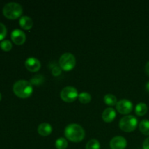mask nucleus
I'll return each mask as SVG.
<instances>
[{
  "mask_svg": "<svg viewBox=\"0 0 149 149\" xmlns=\"http://www.w3.org/2000/svg\"><path fill=\"white\" fill-rule=\"evenodd\" d=\"M65 138L71 142L79 143L83 141L85 137V131L82 127L77 124H71L64 130Z\"/></svg>",
  "mask_w": 149,
  "mask_h": 149,
  "instance_id": "nucleus-1",
  "label": "nucleus"
},
{
  "mask_svg": "<svg viewBox=\"0 0 149 149\" xmlns=\"http://www.w3.org/2000/svg\"><path fill=\"white\" fill-rule=\"evenodd\" d=\"M13 92L20 98H27L33 93L31 84L26 80H19L13 85Z\"/></svg>",
  "mask_w": 149,
  "mask_h": 149,
  "instance_id": "nucleus-2",
  "label": "nucleus"
},
{
  "mask_svg": "<svg viewBox=\"0 0 149 149\" xmlns=\"http://www.w3.org/2000/svg\"><path fill=\"white\" fill-rule=\"evenodd\" d=\"M23 7L20 4L16 2L7 3L3 8V14L7 18L15 20L21 16Z\"/></svg>",
  "mask_w": 149,
  "mask_h": 149,
  "instance_id": "nucleus-3",
  "label": "nucleus"
},
{
  "mask_svg": "<svg viewBox=\"0 0 149 149\" xmlns=\"http://www.w3.org/2000/svg\"><path fill=\"white\" fill-rule=\"evenodd\" d=\"M137 126H138V119L132 115L124 116L119 122V127L124 132H132L136 129Z\"/></svg>",
  "mask_w": 149,
  "mask_h": 149,
  "instance_id": "nucleus-4",
  "label": "nucleus"
},
{
  "mask_svg": "<svg viewBox=\"0 0 149 149\" xmlns=\"http://www.w3.org/2000/svg\"><path fill=\"white\" fill-rule=\"evenodd\" d=\"M60 67L65 71H71L76 65V58L73 54L66 52L62 55L59 60Z\"/></svg>",
  "mask_w": 149,
  "mask_h": 149,
  "instance_id": "nucleus-5",
  "label": "nucleus"
},
{
  "mask_svg": "<svg viewBox=\"0 0 149 149\" xmlns=\"http://www.w3.org/2000/svg\"><path fill=\"white\" fill-rule=\"evenodd\" d=\"M79 94L77 89L71 86L65 87L61 90V97L63 101L67 103H72L78 97Z\"/></svg>",
  "mask_w": 149,
  "mask_h": 149,
  "instance_id": "nucleus-6",
  "label": "nucleus"
},
{
  "mask_svg": "<svg viewBox=\"0 0 149 149\" xmlns=\"http://www.w3.org/2000/svg\"><path fill=\"white\" fill-rule=\"evenodd\" d=\"M116 110L118 112L122 114H128L130 113L133 109V105L132 102L130 100L123 99L117 102V104L116 106Z\"/></svg>",
  "mask_w": 149,
  "mask_h": 149,
  "instance_id": "nucleus-7",
  "label": "nucleus"
},
{
  "mask_svg": "<svg viewBox=\"0 0 149 149\" xmlns=\"http://www.w3.org/2000/svg\"><path fill=\"white\" fill-rule=\"evenodd\" d=\"M11 39L15 45H21L26 42V36L23 31L15 29L11 33Z\"/></svg>",
  "mask_w": 149,
  "mask_h": 149,
  "instance_id": "nucleus-8",
  "label": "nucleus"
},
{
  "mask_svg": "<svg viewBox=\"0 0 149 149\" xmlns=\"http://www.w3.org/2000/svg\"><path fill=\"white\" fill-rule=\"evenodd\" d=\"M127 145L126 139L122 136H116L110 141V147L111 149H125Z\"/></svg>",
  "mask_w": 149,
  "mask_h": 149,
  "instance_id": "nucleus-9",
  "label": "nucleus"
},
{
  "mask_svg": "<svg viewBox=\"0 0 149 149\" xmlns=\"http://www.w3.org/2000/svg\"><path fill=\"white\" fill-rule=\"evenodd\" d=\"M26 68L31 72H36L41 68V63L37 58L31 57L29 58L25 62Z\"/></svg>",
  "mask_w": 149,
  "mask_h": 149,
  "instance_id": "nucleus-10",
  "label": "nucleus"
},
{
  "mask_svg": "<svg viewBox=\"0 0 149 149\" xmlns=\"http://www.w3.org/2000/svg\"><path fill=\"white\" fill-rule=\"evenodd\" d=\"M116 116V111L112 108H107V109H106L104 110V111L103 112V114H102L103 120L105 122H107V123H110L112 121H113V119H115Z\"/></svg>",
  "mask_w": 149,
  "mask_h": 149,
  "instance_id": "nucleus-11",
  "label": "nucleus"
},
{
  "mask_svg": "<svg viewBox=\"0 0 149 149\" xmlns=\"http://www.w3.org/2000/svg\"><path fill=\"white\" fill-rule=\"evenodd\" d=\"M52 132V127L49 124L42 123L38 127V133L42 136H48Z\"/></svg>",
  "mask_w": 149,
  "mask_h": 149,
  "instance_id": "nucleus-12",
  "label": "nucleus"
},
{
  "mask_svg": "<svg viewBox=\"0 0 149 149\" xmlns=\"http://www.w3.org/2000/svg\"><path fill=\"white\" fill-rule=\"evenodd\" d=\"M19 23L21 28L26 30H29L33 27V22L32 19L29 16H22L19 20Z\"/></svg>",
  "mask_w": 149,
  "mask_h": 149,
  "instance_id": "nucleus-13",
  "label": "nucleus"
},
{
  "mask_svg": "<svg viewBox=\"0 0 149 149\" xmlns=\"http://www.w3.org/2000/svg\"><path fill=\"white\" fill-rule=\"evenodd\" d=\"M135 113L139 116H143L148 111V106L144 103H139L137 104L135 109Z\"/></svg>",
  "mask_w": 149,
  "mask_h": 149,
  "instance_id": "nucleus-14",
  "label": "nucleus"
},
{
  "mask_svg": "<svg viewBox=\"0 0 149 149\" xmlns=\"http://www.w3.org/2000/svg\"><path fill=\"white\" fill-rule=\"evenodd\" d=\"M104 102L109 106H114L117 104V99L115 95L112 94H107L104 96Z\"/></svg>",
  "mask_w": 149,
  "mask_h": 149,
  "instance_id": "nucleus-15",
  "label": "nucleus"
},
{
  "mask_svg": "<svg viewBox=\"0 0 149 149\" xmlns=\"http://www.w3.org/2000/svg\"><path fill=\"white\" fill-rule=\"evenodd\" d=\"M139 128L143 135H149V120L143 119L141 121L139 124Z\"/></svg>",
  "mask_w": 149,
  "mask_h": 149,
  "instance_id": "nucleus-16",
  "label": "nucleus"
},
{
  "mask_svg": "<svg viewBox=\"0 0 149 149\" xmlns=\"http://www.w3.org/2000/svg\"><path fill=\"white\" fill-rule=\"evenodd\" d=\"M78 99L79 100V102H81L83 104H87V103H90L91 101V95L88 93H86V92H82L80 94H79Z\"/></svg>",
  "mask_w": 149,
  "mask_h": 149,
  "instance_id": "nucleus-17",
  "label": "nucleus"
},
{
  "mask_svg": "<svg viewBox=\"0 0 149 149\" xmlns=\"http://www.w3.org/2000/svg\"><path fill=\"white\" fill-rule=\"evenodd\" d=\"M55 147L57 149H65L68 147V141L64 138H58L55 141Z\"/></svg>",
  "mask_w": 149,
  "mask_h": 149,
  "instance_id": "nucleus-18",
  "label": "nucleus"
},
{
  "mask_svg": "<svg viewBox=\"0 0 149 149\" xmlns=\"http://www.w3.org/2000/svg\"><path fill=\"white\" fill-rule=\"evenodd\" d=\"M44 80H45V78L41 74H37V75H35L33 78H31V79L30 80V83L31 84V85H39L44 82Z\"/></svg>",
  "mask_w": 149,
  "mask_h": 149,
  "instance_id": "nucleus-19",
  "label": "nucleus"
},
{
  "mask_svg": "<svg viewBox=\"0 0 149 149\" xmlns=\"http://www.w3.org/2000/svg\"><path fill=\"white\" fill-rule=\"evenodd\" d=\"M100 144L96 139H92L88 141L86 145V149H100Z\"/></svg>",
  "mask_w": 149,
  "mask_h": 149,
  "instance_id": "nucleus-20",
  "label": "nucleus"
},
{
  "mask_svg": "<svg viewBox=\"0 0 149 149\" xmlns=\"http://www.w3.org/2000/svg\"><path fill=\"white\" fill-rule=\"evenodd\" d=\"M0 47L1 49H3L4 51L6 52H8L13 47V45H12L11 42L9 40H3L2 42H1L0 43Z\"/></svg>",
  "mask_w": 149,
  "mask_h": 149,
  "instance_id": "nucleus-21",
  "label": "nucleus"
},
{
  "mask_svg": "<svg viewBox=\"0 0 149 149\" xmlns=\"http://www.w3.org/2000/svg\"><path fill=\"white\" fill-rule=\"evenodd\" d=\"M7 35V28L3 23H0V41L4 39Z\"/></svg>",
  "mask_w": 149,
  "mask_h": 149,
  "instance_id": "nucleus-22",
  "label": "nucleus"
},
{
  "mask_svg": "<svg viewBox=\"0 0 149 149\" xmlns=\"http://www.w3.org/2000/svg\"><path fill=\"white\" fill-rule=\"evenodd\" d=\"M61 72H62V68L61 67L58 66V65H55L52 67V74L54 77H58V76L61 75Z\"/></svg>",
  "mask_w": 149,
  "mask_h": 149,
  "instance_id": "nucleus-23",
  "label": "nucleus"
},
{
  "mask_svg": "<svg viewBox=\"0 0 149 149\" xmlns=\"http://www.w3.org/2000/svg\"><path fill=\"white\" fill-rule=\"evenodd\" d=\"M143 149H149V137L144 141L143 144Z\"/></svg>",
  "mask_w": 149,
  "mask_h": 149,
  "instance_id": "nucleus-24",
  "label": "nucleus"
},
{
  "mask_svg": "<svg viewBox=\"0 0 149 149\" xmlns=\"http://www.w3.org/2000/svg\"><path fill=\"white\" fill-rule=\"evenodd\" d=\"M145 69H146V74L149 76V61L147 63L146 65Z\"/></svg>",
  "mask_w": 149,
  "mask_h": 149,
  "instance_id": "nucleus-25",
  "label": "nucleus"
},
{
  "mask_svg": "<svg viewBox=\"0 0 149 149\" xmlns=\"http://www.w3.org/2000/svg\"><path fill=\"white\" fill-rule=\"evenodd\" d=\"M146 89L147 91H148L149 93V81L148 83H147L146 84Z\"/></svg>",
  "mask_w": 149,
  "mask_h": 149,
  "instance_id": "nucleus-26",
  "label": "nucleus"
},
{
  "mask_svg": "<svg viewBox=\"0 0 149 149\" xmlns=\"http://www.w3.org/2000/svg\"><path fill=\"white\" fill-rule=\"evenodd\" d=\"M1 93H0V100H1Z\"/></svg>",
  "mask_w": 149,
  "mask_h": 149,
  "instance_id": "nucleus-27",
  "label": "nucleus"
}]
</instances>
